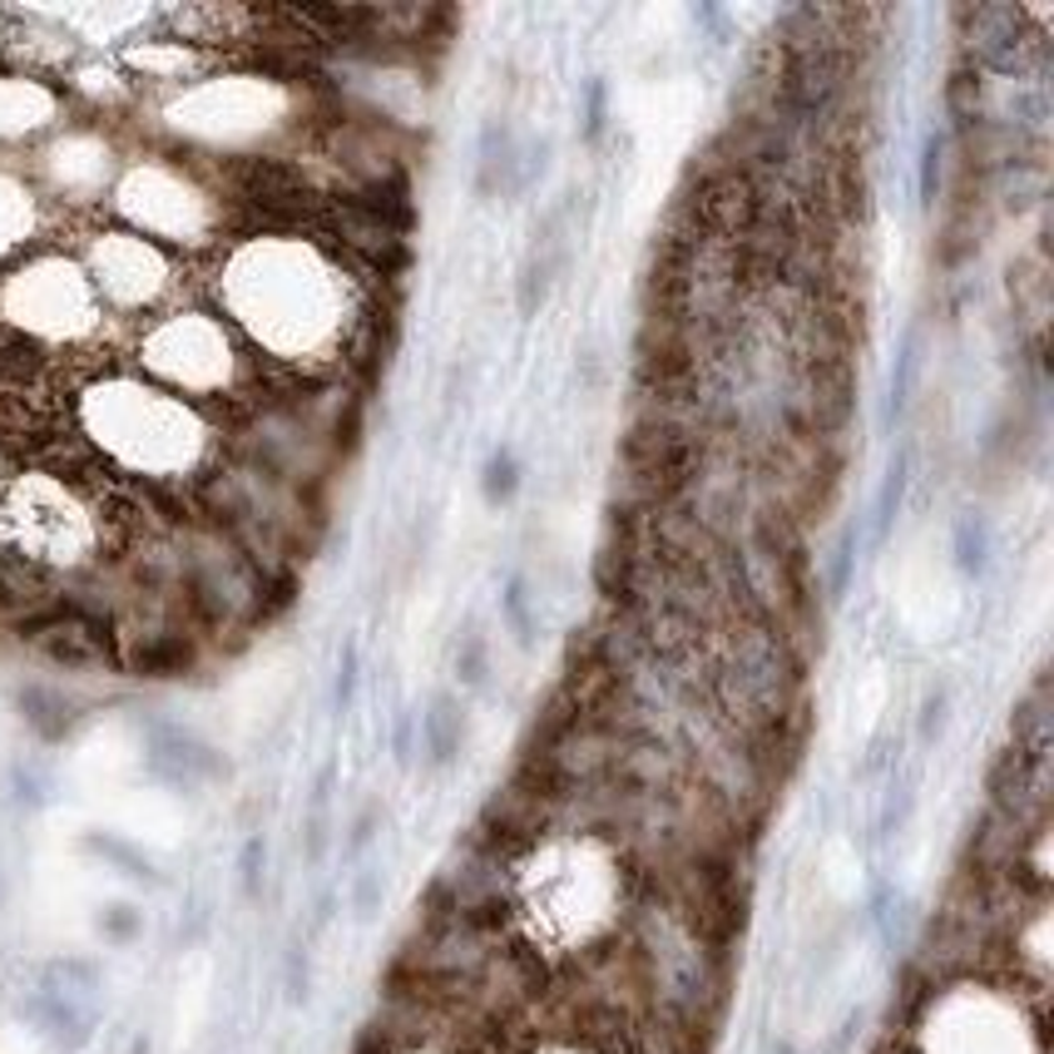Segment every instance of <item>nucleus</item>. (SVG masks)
I'll list each match as a JSON object with an SVG mask.
<instances>
[{"label": "nucleus", "mask_w": 1054, "mask_h": 1054, "mask_svg": "<svg viewBox=\"0 0 1054 1054\" xmlns=\"http://www.w3.org/2000/svg\"><path fill=\"white\" fill-rule=\"evenodd\" d=\"M564 208L545 213V223L535 228V243H530L525 263H520V283H515V303L525 317H535L540 307L550 303V293H555L560 273L570 268V238H564Z\"/></svg>", "instance_id": "1"}, {"label": "nucleus", "mask_w": 1054, "mask_h": 1054, "mask_svg": "<svg viewBox=\"0 0 1054 1054\" xmlns=\"http://www.w3.org/2000/svg\"><path fill=\"white\" fill-rule=\"evenodd\" d=\"M198 658H204V644L184 624H154V630L134 634L124 648V668H134L140 678H188Z\"/></svg>", "instance_id": "2"}, {"label": "nucleus", "mask_w": 1054, "mask_h": 1054, "mask_svg": "<svg viewBox=\"0 0 1054 1054\" xmlns=\"http://www.w3.org/2000/svg\"><path fill=\"white\" fill-rule=\"evenodd\" d=\"M461 743H465L461 708H456L451 698H436L431 713H421V753L441 768V763H451L456 753H461Z\"/></svg>", "instance_id": "3"}, {"label": "nucleus", "mask_w": 1054, "mask_h": 1054, "mask_svg": "<svg viewBox=\"0 0 1054 1054\" xmlns=\"http://www.w3.org/2000/svg\"><path fill=\"white\" fill-rule=\"evenodd\" d=\"M520 491V461H515V451H491V461H485V471H481V495L491 500V505H505L510 495Z\"/></svg>", "instance_id": "4"}, {"label": "nucleus", "mask_w": 1054, "mask_h": 1054, "mask_svg": "<svg viewBox=\"0 0 1054 1054\" xmlns=\"http://www.w3.org/2000/svg\"><path fill=\"white\" fill-rule=\"evenodd\" d=\"M985 525H975V520H961V530H955V555H961V570H985Z\"/></svg>", "instance_id": "5"}, {"label": "nucleus", "mask_w": 1054, "mask_h": 1054, "mask_svg": "<svg viewBox=\"0 0 1054 1054\" xmlns=\"http://www.w3.org/2000/svg\"><path fill=\"white\" fill-rule=\"evenodd\" d=\"M500 604H505V614H510V630H515V638H520V644H530V638H535V624H530L525 584H520V580H510V584H505V600H500Z\"/></svg>", "instance_id": "6"}, {"label": "nucleus", "mask_w": 1054, "mask_h": 1054, "mask_svg": "<svg viewBox=\"0 0 1054 1054\" xmlns=\"http://www.w3.org/2000/svg\"><path fill=\"white\" fill-rule=\"evenodd\" d=\"M901 485H907V461H897L887 471V485H881V500H877V535H887L891 510L901 505Z\"/></svg>", "instance_id": "7"}, {"label": "nucleus", "mask_w": 1054, "mask_h": 1054, "mask_svg": "<svg viewBox=\"0 0 1054 1054\" xmlns=\"http://www.w3.org/2000/svg\"><path fill=\"white\" fill-rule=\"evenodd\" d=\"M456 678L461 684H485V644L481 638H465L461 644V654H456Z\"/></svg>", "instance_id": "8"}, {"label": "nucleus", "mask_w": 1054, "mask_h": 1054, "mask_svg": "<svg viewBox=\"0 0 1054 1054\" xmlns=\"http://www.w3.org/2000/svg\"><path fill=\"white\" fill-rule=\"evenodd\" d=\"M574 381H580V391L584 397H600L604 391V357L600 351H580V361H574Z\"/></svg>", "instance_id": "9"}, {"label": "nucleus", "mask_w": 1054, "mask_h": 1054, "mask_svg": "<svg viewBox=\"0 0 1054 1054\" xmlns=\"http://www.w3.org/2000/svg\"><path fill=\"white\" fill-rule=\"evenodd\" d=\"M935 174H941V140L925 134V149H921V198L925 204L935 198Z\"/></svg>", "instance_id": "10"}, {"label": "nucleus", "mask_w": 1054, "mask_h": 1054, "mask_svg": "<svg viewBox=\"0 0 1054 1054\" xmlns=\"http://www.w3.org/2000/svg\"><path fill=\"white\" fill-rule=\"evenodd\" d=\"M351 688H357V648H342V664H337V708L351 703Z\"/></svg>", "instance_id": "11"}, {"label": "nucleus", "mask_w": 1054, "mask_h": 1054, "mask_svg": "<svg viewBox=\"0 0 1054 1054\" xmlns=\"http://www.w3.org/2000/svg\"><path fill=\"white\" fill-rule=\"evenodd\" d=\"M377 901H381V877H377V871H367V877L357 881V915H361V921L377 911Z\"/></svg>", "instance_id": "12"}, {"label": "nucleus", "mask_w": 1054, "mask_h": 1054, "mask_svg": "<svg viewBox=\"0 0 1054 1054\" xmlns=\"http://www.w3.org/2000/svg\"><path fill=\"white\" fill-rule=\"evenodd\" d=\"M100 925H104V931H114V935H120V941H130V935L140 931V921H134V911H130V907H114V911L104 915Z\"/></svg>", "instance_id": "13"}, {"label": "nucleus", "mask_w": 1054, "mask_h": 1054, "mask_svg": "<svg viewBox=\"0 0 1054 1054\" xmlns=\"http://www.w3.org/2000/svg\"><path fill=\"white\" fill-rule=\"evenodd\" d=\"M600 130H604V84H590V120H584V134L600 140Z\"/></svg>", "instance_id": "14"}]
</instances>
